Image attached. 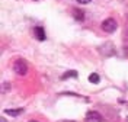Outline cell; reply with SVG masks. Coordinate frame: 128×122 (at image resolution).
<instances>
[{
  "label": "cell",
  "instance_id": "1",
  "mask_svg": "<svg viewBox=\"0 0 128 122\" xmlns=\"http://www.w3.org/2000/svg\"><path fill=\"white\" fill-rule=\"evenodd\" d=\"M13 71L19 76H25L28 73V64L25 60H16L15 64H13Z\"/></svg>",
  "mask_w": 128,
  "mask_h": 122
},
{
  "label": "cell",
  "instance_id": "2",
  "mask_svg": "<svg viewBox=\"0 0 128 122\" xmlns=\"http://www.w3.org/2000/svg\"><path fill=\"white\" fill-rule=\"evenodd\" d=\"M102 29H104L105 32L108 33H112L116 31V26H118V23H116V20L115 19H112V17H108V19H105L104 22H102Z\"/></svg>",
  "mask_w": 128,
  "mask_h": 122
},
{
  "label": "cell",
  "instance_id": "3",
  "mask_svg": "<svg viewBox=\"0 0 128 122\" xmlns=\"http://www.w3.org/2000/svg\"><path fill=\"white\" fill-rule=\"evenodd\" d=\"M86 118H88L89 121H95V122H102L104 121V118H102V115L99 114V112H96V111H90L86 114Z\"/></svg>",
  "mask_w": 128,
  "mask_h": 122
},
{
  "label": "cell",
  "instance_id": "4",
  "mask_svg": "<svg viewBox=\"0 0 128 122\" xmlns=\"http://www.w3.org/2000/svg\"><path fill=\"white\" fill-rule=\"evenodd\" d=\"M34 35L38 41H45V31L42 26H35L34 28Z\"/></svg>",
  "mask_w": 128,
  "mask_h": 122
},
{
  "label": "cell",
  "instance_id": "5",
  "mask_svg": "<svg viewBox=\"0 0 128 122\" xmlns=\"http://www.w3.org/2000/svg\"><path fill=\"white\" fill-rule=\"evenodd\" d=\"M22 112H24L22 108H18V109H6V111H4V114L10 115V116H18V115H20Z\"/></svg>",
  "mask_w": 128,
  "mask_h": 122
},
{
  "label": "cell",
  "instance_id": "6",
  "mask_svg": "<svg viewBox=\"0 0 128 122\" xmlns=\"http://www.w3.org/2000/svg\"><path fill=\"white\" fill-rule=\"evenodd\" d=\"M79 74L76 70H70V71H66V73L61 76V80H66V79H70V77H77Z\"/></svg>",
  "mask_w": 128,
  "mask_h": 122
},
{
  "label": "cell",
  "instance_id": "7",
  "mask_svg": "<svg viewBox=\"0 0 128 122\" xmlns=\"http://www.w3.org/2000/svg\"><path fill=\"white\" fill-rule=\"evenodd\" d=\"M89 81H90V83H93V84H98V83L100 81L99 74H98V73H92L90 76H89Z\"/></svg>",
  "mask_w": 128,
  "mask_h": 122
},
{
  "label": "cell",
  "instance_id": "8",
  "mask_svg": "<svg viewBox=\"0 0 128 122\" xmlns=\"http://www.w3.org/2000/svg\"><path fill=\"white\" fill-rule=\"evenodd\" d=\"M73 13H74V19H76V20H80V22H82V20L84 19V12H83V10H77V9H76Z\"/></svg>",
  "mask_w": 128,
  "mask_h": 122
},
{
  "label": "cell",
  "instance_id": "9",
  "mask_svg": "<svg viewBox=\"0 0 128 122\" xmlns=\"http://www.w3.org/2000/svg\"><path fill=\"white\" fill-rule=\"evenodd\" d=\"M90 1H92V0H77V3H80V4H88Z\"/></svg>",
  "mask_w": 128,
  "mask_h": 122
},
{
  "label": "cell",
  "instance_id": "10",
  "mask_svg": "<svg viewBox=\"0 0 128 122\" xmlns=\"http://www.w3.org/2000/svg\"><path fill=\"white\" fill-rule=\"evenodd\" d=\"M29 122H38V121H34V119H32V121H29Z\"/></svg>",
  "mask_w": 128,
  "mask_h": 122
},
{
  "label": "cell",
  "instance_id": "11",
  "mask_svg": "<svg viewBox=\"0 0 128 122\" xmlns=\"http://www.w3.org/2000/svg\"><path fill=\"white\" fill-rule=\"evenodd\" d=\"M125 122H128V116H127V119H125Z\"/></svg>",
  "mask_w": 128,
  "mask_h": 122
}]
</instances>
